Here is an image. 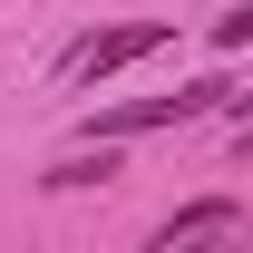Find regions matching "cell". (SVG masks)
Listing matches in <instances>:
<instances>
[{
	"instance_id": "cell-1",
	"label": "cell",
	"mask_w": 253,
	"mask_h": 253,
	"mask_svg": "<svg viewBox=\"0 0 253 253\" xmlns=\"http://www.w3.org/2000/svg\"><path fill=\"white\" fill-rule=\"evenodd\" d=\"M224 97H234V78H224V68H205V78H185L175 97H126V107H107V117H97V136H146V126H185V117H214Z\"/></svg>"
},
{
	"instance_id": "cell-2",
	"label": "cell",
	"mask_w": 253,
	"mask_h": 253,
	"mask_svg": "<svg viewBox=\"0 0 253 253\" xmlns=\"http://www.w3.org/2000/svg\"><path fill=\"white\" fill-rule=\"evenodd\" d=\"M166 39V20H126V30H97L88 49H78V59H68V78H78V88H97V78H117L126 59H146V49H156Z\"/></svg>"
},
{
	"instance_id": "cell-3",
	"label": "cell",
	"mask_w": 253,
	"mask_h": 253,
	"mask_svg": "<svg viewBox=\"0 0 253 253\" xmlns=\"http://www.w3.org/2000/svg\"><path fill=\"white\" fill-rule=\"evenodd\" d=\"M205 234H244V205H234V195H205V205H185V214H166L156 224V253H185V244H205Z\"/></svg>"
},
{
	"instance_id": "cell-4",
	"label": "cell",
	"mask_w": 253,
	"mask_h": 253,
	"mask_svg": "<svg viewBox=\"0 0 253 253\" xmlns=\"http://www.w3.org/2000/svg\"><path fill=\"white\" fill-rule=\"evenodd\" d=\"M107 175H117V136H97V156H59V166H49V185H107Z\"/></svg>"
},
{
	"instance_id": "cell-5",
	"label": "cell",
	"mask_w": 253,
	"mask_h": 253,
	"mask_svg": "<svg viewBox=\"0 0 253 253\" xmlns=\"http://www.w3.org/2000/svg\"><path fill=\"white\" fill-rule=\"evenodd\" d=\"M244 39H253V10H224V20H214V49H224V59H234Z\"/></svg>"
}]
</instances>
